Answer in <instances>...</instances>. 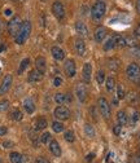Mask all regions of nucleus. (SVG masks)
Masks as SVG:
<instances>
[{
    "label": "nucleus",
    "instance_id": "12",
    "mask_svg": "<svg viewBox=\"0 0 140 163\" xmlns=\"http://www.w3.org/2000/svg\"><path fill=\"white\" fill-rule=\"evenodd\" d=\"M74 47H75V51H77V53L79 56H84L86 55V52H87V47H86V43L82 38H78L74 43Z\"/></svg>",
    "mask_w": 140,
    "mask_h": 163
},
{
    "label": "nucleus",
    "instance_id": "18",
    "mask_svg": "<svg viewBox=\"0 0 140 163\" xmlns=\"http://www.w3.org/2000/svg\"><path fill=\"white\" fill-rule=\"evenodd\" d=\"M49 144V152L52 153L55 157H61V146L56 140H51Z\"/></svg>",
    "mask_w": 140,
    "mask_h": 163
},
{
    "label": "nucleus",
    "instance_id": "52",
    "mask_svg": "<svg viewBox=\"0 0 140 163\" xmlns=\"http://www.w3.org/2000/svg\"><path fill=\"white\" fill-rule=\"evenodd\" d=\"M139 139H140V135H139Z\"/></svg>",
    "mask_w": 140,
    "mask_h": 163
},
{
    "label": "nucleus",
    "instance_id": "4",
    "mask_svg": "<svg viewBox=\"0 0 140 163\" xmlns=\"http://www.w3.org/2000/svg\"><path fill=\"white\" fill-rule=\"evenodd\" d=\"M21 25H22V21L18 16H14L9 22H8V26H7V29H8V33L9 35L12 36H16L17 33L20 31V29H21Z\"/></svg>",
    "mask_w": 140,
    "mask_h": 163
},
{
    "label": "nucleus",
    "instance_id": "30",
    "mask_svg": "<svg viewBox=\"0 0 140 163\" xmlns=\"http://www.w3.org/2000/svg\"><path fill=\"white\" fill-rule=\"evenodd\" d=\"M51 140H52V136H51L49 132H43L42 135L39 136V141H40L42 144H48Z\"/></svg>",
    "mask_w": 140,
    "mask_h": 163
},
{
    "label": "nucleus",
    "instance_id": "44",
    "mask_svg": "<svg viewBox=\"0 0 140 163\" xmlns=\"http://www.w3.org/2000/svg\"><path fill=\"white\" fill-rule=\"evenodd\" d=\"M35 163H49V162L44 157H38V158H36V161H35Z\"/></svg>",
    "mask_w": 140,
    "mask_h": 163
},
{
    "label": "nucleus",
    "instance_id": "37",
    "mask_svg": "<svg viewBox=\"0 0 140 163\" xmlns=\"http://www.w3.org/2000/svg\"><path fill=\"white\" fill-rule=\"evenodd\" d=\"M124 97H126V95H124L123 87H122L121 84L117 86V99H118V100H123Z\"/></svg>",
    "mask_w": 140,
    "mask_h": 163
},
{
    "label": "nucleus",
    "instance_id": "24",
    "mask_svg": "<svg viewBox=\"0 0 140 163\" xmlns=\"http://www.w3.org/2000/svg\"><path fill=\"white\" fill-rule=\"evenodd\" d=\"M9 161H11V163H22L24 157H22V155L20 153H17V152H12L9 154Z\"/></svg>",
    "mask_w": 140,
    "mask_h": 163
},
{
    "label": "nucleus",
    "instance_id": "23",
    "mask_svg": "<svg viewBox=\"0 0 140 163\" xmlns=\"http://www.w3.org/2000/svg\"><path fill=\"white\" fill-rule=\"evenodd\" d=\"M113 43H114V47L115 48H123V47H126V42H124V38L122 35L120 34H117L113 36Z\"/></svg>",
    "mask_w": 140,
    "mask_h": 163
},
{
    "label": "nucleus",
    "instance_id": "14",
    "mask_svg": "<svg viewBox=\"0 0 140 163\" xmlns=\"http://www.w3.org/2000/svg\"><path fill=\"white\" fill-rule=\"evenodd\" d=\"M82 77H83L84 83H90V82H91V77H92V66H91L90 62L84 64L83 70H82Z\"/></svg>",
    "mask_w": 140,
    "mask_h": 163
},
{
    "label": "nucleus",
    "instance_id": "50",
    "mask_svg": "<svg viewBox=\"0 0 140 163\" xmlns=\"http://www.w3.org/2000/svg\"><path fill=\"white\" fill-rule=\"evenodd\" d=\"M136 11L140 13V0H138V2H136Z\"/></svg>",
    "mask_w": 140,
    "mask_h": 163
},
{
    "label": "nucleus",
    "instance_id": "19",
    "mask_svg": "<svg viewBox=\"0 0 140 163\" xmlns=\"http://www.w3.org/2000/svg\"><path fill=\"white\" fill-rule=\"evenodd\" d=\"M51 53H52V57L57 61H62L65 58V52L57 46H53L51 48Z\"/></svg>",
    "mask_w": 140,
    "mask_h": 163
},
{
    "label": "nucleus",
    "instance_id": "9",
    "mask_svg": "<svg viewBox=\"0 0 140 163\" xmlns=\"http://www.w3.org/2000/svg\"><path fill=\"white\" fill-rule=\"evenodd\" d=\"M75 95L80 102H84L87 100V95H88V91H87V87L86 84L83 83H78V86L75 87Z\"/></svg>",
    "mask_w": 140,
    "mask_h": 163
},
{
    "label": "nucleus",
    "instance_id": "17",
    "mask_svg": "<svg viewBox=\"0 0 140 163\" xmlns=\"http://www.w3.org/2000/svg\"><path fill=\"white\" fill-rule=\"evenodd\" d=\"M35 69L40 71L42 74L46 73L47 70V61H46V58L39 56V57H36V60H35Z\"/></svg>",
    "mask_w": 140,
    "mask_h": 163
},
{
    "label": "nucleus",
    "instance_id": "3",
    "mask_svg": "<svg viewBox=\"0 0 140 163\" xmlns=\"http://www.w3.org/2000/svg\"><path fill=\"white\" fill-rule=\"evenodd\" d=\"M126 74L131 82H134L136 86H140V68L138 64H130L126 68Z\"/></svg>",
    "mask_w": 140,
    "mask_h": 163
},
{
    "label": "nucleus",
    "instance_id": "15",
    "mask_svg": "<svg viewBox=\"0 0 140 163\" xmlns=\"http://www.w3.org/2000/svg\"><path fill=\"white\" fill-rule=\"evenodd\" d=\"M93 38H95V42L96 43H102L106 38V29L105 27H97L96 30H95Z\"/></svg>",
    "mask_w": 140,
    "mask_h": 163
},
{
    "label": "nucleus",
    "instance_id": "26",
    "mask_svg": "<svg viewBox=\"0 0 140 163\" xmlns=\"http://www.w3.org/2000/svg\"><path fill=\"white\" fill-rule=\"evenodd\" d=\"M51 127H52L53 132H56V133H61V132L64 131V128H65L61 121H55V122H52V124H51Z\"/></svg>",
    "mask_w": 140,
    "mask_h": 163
},
{
    "label": "nucleus",
    "instance_id": "39",
    "mask_svg": "<svg viewBox=\"0 0 140 163\" xmlns=\"http://www.w3.org/2000/svg\"><path fill=\"white\" fill-rule=\"evenodd\" d=\"M130 53L132 57H136V58H140V47H132L130 48Z\"/></svg>",
    "mask_w": 140,
    "mask_h": 163
},
{
    "label": "nucleus",
    "instance_id": "7",
    "mask_svg": "<svg viewBox=\"0 0 140 163\" xmlns=\"http://www.w3.org/2000/svg\"><path fill=\"white\" fill-rule=\"evenodd\" d=\"M64 71L66 74L68 78H74L75 74H77V66H75V62L74 60H66L65 64H64Z\"/></svg>",
    "mask_w": 140,
    "mask_h": 163
},
{
    "label": "nucleus",
    "instance_id": "29",
    "mask_svg": "<svg viewBox=\"0 0 140 163\" xmlns=\"http://www.w3.org/2000/svg\"><path fill=\"white\" fill-rule=\"evenodd\" d=\"M124 42H126V46H129L130 48L138 47V46H139L136 36H127V38H124Z\"/></svg>",
    "mask_w": 140,
    "mask_h": 163
},
{
    "label": "nucleus",
    "instance_id": "6",
    "mask_svg": "<svg viewBox=\"0 0 140 163\" xmlns=\"http://www.w3.org/2000/svg\"><path fill=\"white\" fill-rule=\"evenodd\" d=\"M97 105H99V110H100V114L102 115V118H104V119H109L110 118V108H109V102L106 101V99L100 97Z\"/></svg>",
    "mask_w": 140,
    "mask_h": 163
},
{
    "label": "nucleus",
    "instance_id": "13",
    "mask_svg": "<svg viewBox=\"0 0 140 163\" xmlns=\"http://www.w3.org/2000/svg\"><path fill=\"white\" fill-rule=\"evenodd\" d=\"M75 31H77L79 38H87L88 36V27L80 21H78L75 24Z\"/></svg>",
    "mask_w": 140,
    "mask_h": 163
},
{
    "label": "nucleus",
    "instance_id": "10",
    "mask_svg": "<svg viewBox=\"0 0 140 163\" xmlns=\"http://www.w3.org/2000/svg\"><path fill=\"white\" fill-rule=\"evenodd\" d=\"M13 83V77L11 75V74H8V75H5L3 82H2V84H0V96L2 95H5L7 92L9 91V88Z\"/></svg>",
    "mask_w": 140,
    "mask_h": 163
},
{
    "label": "nucleus",
    "instance_id": "46",
    "mask_svg": "<svg viewBox=\"0 0 140 163\" xmlns=\"http://www.w3.org/2000/svg\"><path fill=\"white\" fill-rule=\"evenodd\" d=\"M93 158H95V154H93V153H90V154H88L87 157H86V162H91Z\"/></svg>",
    "mask_w": 140,
    "mask_h": 163
},
{
    "label": "nucleus",
    "instance_id": "34",
    "mask_svg": "<svg viewBox=\"0 0 140 163\" xmlns=\"http://www.w3.org/2000/svg\"><path fill=\"white\" fill-rule=\"evenodd\" d=\"M102 48H104L105 52H109L110 49L114 48V43H113V38H108L104 43V46H102Z\"/></svg>",
    "mask_w": 140,
    "mask_h": 163
},
{
    "label": "nucleus",
    "instance_id": "25",
    "mask_svg": "<svg viewBox=\"0 0 140 163\" xmlns=\"http://www.w3.org/2000/svg\"><path fill=\"white\" fill-rule=\"evenodd\" d=\"M105 88H106L108 92H113L114 91V88H115V80H114V78L109 77V78L105 79Z\"/></svg>",
    "mask_w": 140,
    "mask_h": 163
},
{
    "label": "nucleus",
    "instance_id": "35",
    "mask_svg": "<svg viewBox=\"0 0 140 163\" xmlns=\"http://www.w3.org/2000/svg\"><path fill=\"white\" fill-rule=\"evenodd\" d=\"M139 121H140V113L138 110H134V112H132V115H130V123L136 124Z\"/></svg>",
    "mask_w": 140,
    "mask_h": 163
},
{
    "label": "nucleus",
    "instance_id": "49",
    "mask_svg": "<svg viewBox=\"0 0 140 163\" xmlns=\"http://www.w3.org/2000/svg\"><path fill=\"white\" fill-rule=\"evenodd\" d=\"M4 14H5V16H12V9H5Z\"/></svg>",
    "mask_w": 140,
    "mask_h": 163
},
{
    "label": "nucleus",
    "instance_id": "42",
    "mask_svg": "<svg viewBox=\"0 0 140 163\" xmlns=\"http://www.w3.org/2000/svg\"><path fill=\"white\" fill-rule=\"evenodd\" d=\"M121 131H122V126H120V124L114 126V128H113V132H114V135H115V136H120Z\"/></svg>",
    "mask_w": 140,
    "mask_h": 163
},
{
    "label": "nucleus",
    "instance_id": "22",
    "mask_svg": "<svg viewBox=\"0 0 140 163\" xmlns=\"http://www.w3.org/2000/svg\"><path fill=\"white\" fill-rule=\"evenodd\" d=\"M117 122H118L120 126H126L129 123V117L123 110H120V112L117 113Z\"/></svg>",
    "mask_w": 140,
    "mask_h": 163
},
{
    "label": "nucleus",
    "instance_id": "40",
    "mask_svg": "<svg viewBox=\"0 0 140 163\" xmlns=\"http://www.w3.org/2000/svg\"><path fill=\"white\" fill-rule=\"evenodd\" d=\"M13 146H14L13 141H9V140H5V141L3 143V148H4V149H11V148H13Z\"/></svg>",
    "mask_w": 140,
    "mask_h": 163
},
{
    "label": "nucleus",
    "instance_id": "27",
    "mask_svg": "<svg viewBox=\"0 0 140 163\" xmlns=\"http://www.w3.org/2000/svg\"><path fill=\"white\" fill-rule=\"evenodd\" d=\"M9 117H11L12 121H16V122L22 121V118H24V115H22V113L20 112L18 109H13L11 112V114H9Z\"/></svg>",
    "mask_w": 140,
    "mask_h": 163
},
{
    "label": "nucleus",
    "instance_id": "32",
    "mask_svg": "<svg viewBox=\"0 0 140 163\" xmlns=\"http://www.w3.org/2000/svg\"><path fill=\"white\" fill-rule=\"evenodd\" d=\"M29 64H30V60H29V58H24V60L21 61V64H20V68H18V74H20V75H21V74H22V73H24V71L27 69Z\"/></svg>",
    "mask_w": 140,
    "mask_h": 163
},
{
    "label": "nucleus",
    "instance_id": "41",
    "mask_svg": "<svg viewBox=\"0 0 140 163\" xmlns=\"http://www.w3.org/2000/svg\"><path fill=\"white\" fill-rule=\"evenodd\" d=\"M53 86H55V87H61V86H62V79H61L60 77L53 78Z\"/></svg>",
    "mask_w": 140,
    "mask_h": 163
},
{
    "label": "nucleus",
    "instance_id": "43",
    "mask_svg": "<svg viewBox=\"0 0 140 163\" xmlns=\"http://www.w3.org/2000/svg\"><path fill=\"white\" fill-rule=\"evenodd\" d=\"M135 99H136V93H135V92H130L129 96H127V101H129V102H134Z\"/></svg>",
    "mask_w": 140,
    "mask_h": 163
},
{
    "label": "nucleus",
    "instance_id": "5",
    "mask_svg": "<svg viewBox=\"0 0 140 163\" xmlns=\"http://www.w3.org/2000/svg\"><path fill=\"white\" fill-rule=\"evenodd\" d=\"M55 117H56V119L57 121H68L69 118H70V110L66 108V106H57L55 109V112H53Z\"/></svg>",
    "mask_w": 140,
    "mask_h": 163
},
{
    "label": "nucleus",
    "instance_id": "1",
    "mask_svg": "<svg viewBox=\"0 0 140 163\" xmlns=\"http://www.w3.org/2000/svg\"><path fill=\"white\" fill-rule=\"evenodd\" d=\"M30 33H31V24H30V21L22 22L20 31L17 33L16 36H14V40H16V43L18 44V46H22V44L27 40L29 36H30Z\"/></svg>",
    "mask_w": 140,
    "mask_h": 163
},
{
    "label": "nucleus",
    "instance_id": "47",
    "mask_svg": "<svg viewBox=\"0 0 140 163\" xmlns=\"http://www.w3.org/2000/svg\"><path fill=\"white\" fill-rule=\"evenodd\" d=\"M91 113H92V118L96 121L97 119V115H96V110H95V108H91Z\"/></svg>",
    "mask_w": 140,
    "mask_h": 163
},
{
    "label": "nucleus",
    "instance_id": "2",
    "mask_svg": "<svg viewBox=\"0 0 140 163\" xmlns=\"http://www.w3.org/2000/svg\"><path fill=\"white\" fill-rule=\"evenodd\" d=\"M105 12H106V5L104 2H101V0H99V2H96L92 8H91V17L93 21H100L102 20V17L105 16Z\"/></svg>",
    "mask_w": 140,
    "mask_h": 163
},
{
    "label": "nucleus",
    "instance_id": "45",
    "mask_svg": "<svg viewBox=\"0 0 140 163\" xmlns=\"http://www.w3.org/2000/svg\"><path fill=\"white\" fill-rule=\"evenodd\" d=\"M134 35L136 36V38H138V36H140V24L135 27V30H134Z\"/></svg>",
    "mask_w": 140,
    "mask_h": 163
},
{
    "label": "nucleus",
    "instance_id": "36",
    "mask_svg": "<svg viewBox=\"0 0 140 163\" xmlns=\"http://www.w3.org/2000/svg\"><path fill=\"white\" fill-rule=\"evenodd\" d=\"M9 105H11V102L8 100H2V101H0V113L7 112V110L9 109Z\"/></svg>",
    "mask_w": 140,
    "mask_h": 163
},
{
    "label": "nucleus",
    "instance_id": "33",
    "mask_svg": "<svg viewBox=\"0 0 140 163\" xmlns=\"http://www.w3.org/2000/svg\"><path fill=\"white\" fill-rule=\"evenodd\" d=\"M120 65H121V62L117 60V58H112V60H109V62H108V66H109V69H112V70H118V68H120Z\"/></svg>",
    "mask_w": 140,
    "mask_h": 163
},
{
    "label": "nucleus",
    "instance_id": "38",
    "mask_svg": "<svg viewBox=\"0 0 140 163\" xmlns=\"http://www.w3.org/2000/svg\"><path fill=\"white\" fill-rule=\"evenodd\" d=\"M96 82H97L99 84H102L105 82V74H104V71H102V70L97 71V74H96Z\"/></svg>",
    "mask_w": 140,
    "mask_h": 163
},
{
    "label": "nucleus",
    "instance_id": "51",
    "mask_svg": "<svg viewBox=\"0 0 140 163\" xmlns=\"http://www.w3.org/2000/svg\"><path fill=\"white\" fill-rule=\"evenodd\" d=\"M4 49H5V47H4V46H2V47H0V53H2V52H3Z\"/></svg>",
    "mask_w": 140,
    "mask_h": 163
},
{
    "label": "nucleus",
    "instance_id": "48",
    "mask_svg": "<svg viewBox=\"0 0 140 163\" xmlns=\"http://www.w3.org/2000/svg\"><path fill=\"white\" fill-rule=\"evenodd\" d=\"M7 133V128L5 127H0V136H4Z\"/></svg>",
    "mask_w": 140,
    "mask_h": 163
},
{
    "label": "nucleus",
    "instance_id": "16",
    "mask_svg": "<svg viewBox=\"0 0 140 163\" xmlns=\"http://www.w3.org/2000/svg\"><path fill=\"white\" fill-rule=\"evenodd\" d=\"M43 75L44 74H42L40 71L38 70H31L30 73H29V77H27V80L29 83H38V82H40L43 79Z\"/></svg>",
    "mask_w": 140,
    "mask_h": 163
},
{
    "label": "nucleus",
    "instance_id": "28",
    "mask_svg": "<svg viewBox=\"0 0 140 163\" xmlns=\"http://www.w3.org/2000/svg\"><path fill=\"white\" fill-rule=\"evenodd\" d=\"M84 133H86V136H88L90 139L95 137V128L92 127L90 123H86L84 124Z\"/></svg>",
    "mask_w": 140,
    "mask_h": 163
},
{
    "label": "nucleus",
    "instance_id": "20",
    "mask_svg": "<svg viewBox=\"0 0 140 163\" xmlns=\"http://www.w3.org/2000/svg\"><path fill=\"white\" fill-rule=\"evenodd\" d=\"M47 126H48V122H47L46 118H38L34 123V130L35 131H43V130L47 128Z\"/></svg>",
    "mask_w": 140,
    "mask_h": 163
},
{
    "label": "nucleus",
    "instance_id": "21",
    "mask_svg": "<svg viewBox=\"0 0 140 163\" xmlns=\"http://www.w3.org/2000/svg\"><path fill=\"white\" fill-rule=\"evenodd\" d=\"M24 109L27 114H33L35 112V102L31 99H26L24 101Z\"/></svg>",
    "mask_w": 140,
    "mask_h": 163
},
{
    "label": "nucleus",
    "instance_id": "8",
    "mask_svg": "<svg viewBox=\"0 0 140 163\" xmlns=\"http://www.w3.org/2000/svg\"><path fill=\"white\" fill-rule=\"evenodd\" d=\"M52 12H53V16L57 18V20H62L65 17V8L61 2H58V0H56V2L52 4Z\"/></svg>",
    "mask_w": 140,
    "mask_h": 163
},
{
    "label": "nucleus",
    "instance_id": "11",
    "mask_svg": "<svg viewBox=\"0 0 140 163\" xmlns=\"http://www.w3.org/2000/svg\"><path fill=\"white\" fill-rule=\"evenodd\" d=\"M53 100L57 105H65V104H68V102H71V96L69 93L68 95L66 93H56Z\"/></svg>",
    "mask_w": 140,
    "mask_h": 163
},
{
    "label": "nucleus",
    "instance_id": "31",
    "mask_svg": "<svg viewBox=\"0 0 140 163\" xmlns=\"http://www.w3.org/2000/svg\"><path fill=\"white\" fill-rule=\"evenodd\" d=\"M64 139H65V141H68V143H74L75 141L74 132H73V131H66L64 133Z\"/></svg>",
    "mask_w": 140,
    "mask_h": 163
}]
</instances>
